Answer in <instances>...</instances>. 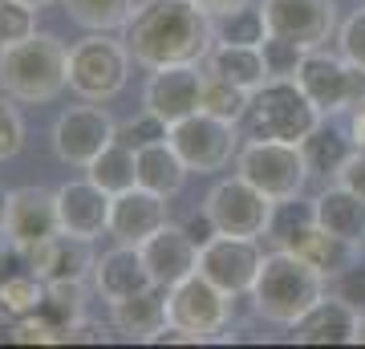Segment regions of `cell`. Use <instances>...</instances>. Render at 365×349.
<instances>
[{
	"label": "cell",
	"mask_w": 365,
	"mask_h": 349,
	"mask_svg": "<svg viewBox=\"0 0 365 349\" xmlns=\"http://www.w3.org/2000/svg\"><path fill=\"white\" fill-rule=\"evenodd\" d=\"M93 288H98V297H102L106 305H118V300L138 297V293L158 288V285H155V276H150V268H146L143 248L114 244L110 252L98 256V264H93Z\"/></svg>",
	"instance_id": "19"
},
{
	"label": "cell",
	"mask_w": 365,
	"mask_h": 349,
	"mask_svg": "<svg viewBox=\"0 0 365 349\" xmlns=\"http://www.w3.org/2000/svg\"><path fill=\"white\" fill-rule=\"evenodd\" d=\"M122 41L146 69L199 65L215 45V16L199 0H138Z\"/></svg>",
	"instance_id": "1"
},
{
	"label": "cell",
	"mask_w": 365,
	"mask_h": 349,
	"mask_svg": "<svg viewBox=\"0 0 365 349\" xmlns=\"http://www.w3.org/2000/svg\"><path fill=\"white\" fill-rule=\"evenodd\" d=\"M16 256H21V248L9 240V236H0V285L13 276V268H16Z\"/></svg>",
	"instance_id": "44"
},
{
	"label": "cell",
	"mask_w": 365,
	"mask_h": 349,
	"mask_svg": "<svg viewBox=\"0 0 365 349\" xmlns=\"http://www.w3.org/2000/svg\"><path fill=\"white\" fill-rule=\"evenodd\" d=\"M167 195H155L146 187H130L122 195H110V236L118 244L143 248L158 228H167Z\"/></svg>",
	"instance_id": "16"
},
{
	"label": "cell",
	"mask_w": 365,
	"mask_h": 349,
	"mask_svg": "<svg viewBox=\"0 0 365 349\" xmlns=\"http://www.w3.org/2000/svg\"><path fill=\"white\" fill-rule=\"evenodd\" d=\"M57 232H61V220H57L53 191H45V187H16L13 199H9V228H4V236L21 248V256L33 252L37 244H45Z\"/></svg>",
	"instance_id": "17"
},
{
	"label": "cell",
	"mask_w": 365,
	"mask_h": 349,
	"mask_svg": "<svg viewBox=\"0 0 365 349\" xmlns=\"http://www.w3.org/2000/svg\"><path fill=\"white\" fill-rule=\"evenodd\" d=\"M4 317H9V313H4V305H0V325H4Z\"/></svg>",
	"instance_id": "50"
},
{
	"label": "cell",
	"mask_w": 365,
	"mask_h": 349,
	"mask_svg": "<svg viewBox=\"0 0 365 349\" xmlns=\"http://www.w3.org/2000/svg\"><path fill=\"white\" fill-rule=\"evenodd\" d=\"M167 313H170V325H182L195 337L211 341L215 333H223V325L232 317V297L220 285H211L203 272H195L182 285L167 288Z\"/></svg>",
	"instance_id": "11"
},
{
	"label": "cell",
	"mask_w": 365,
	"mask_h": 349,
	"mask_svg": "<svg viewBox=\"0 0 365 349\" xmlns=\"http://www.w3.org/2000/svg\"><path fill=\"white\" fill-rule=\"evenodd\" d=\"M252 134L256 138H280V143H304L321 126V110L300 90L297 78H272L252 93Z\"/></svg>",
	"instance_id": "4"
},
{
	"label": "cell",
	"mask_w": 365,
	"mask_h": 349,
	"mask_svg": "<svg viewBox=\"0 0 365 349\" xmlns=\"http://www.w3.org/2000/svg\"><path fill=\"white\" fill-rule=\"evenodd\" d=\"M272 207H276V203L260 191V187H252L244 175H235V179H223V183H215V187H211L203 211L211 216L215 232L260 240V236H268Z\"/></svg>",
	"instance_id": "8"
},
{
	"label": "cell",
	"mask_w": 365,
	"mask_h": 349,
	"mask_svg": "<svg viewBox=\"0 0 365 349\" xmlns=\"http://www.w3.org/2000/svg\"><path fill=\"white\" fill-rule=\"evenodd\" d=\"M297 81L325 118L365 106V69L361 65H349L345 57H333L325 49H309Z\"/></svg>",
	"instance_id": "7"
},
{
	"label": "cell",
	"mask_w": 365,
	"mask_h": 349,
	"mask_svg": "<svg viewBox=\"0 0 365 349\" xmlns=\"http://www.w3.org/2000/svg\"><path fill=\"white\" fill-rule=\"evenodd\" d=\"M57 220H61V232L81 236V240H98V236H110V195L98 187V183L86 175V179L61 183L57 191Z\"/></svg>",
	"instance_id": "15"
},
{
	"label": "cell",
	"mask_w": 365,
	"mask_h": 349,
	"mask_svg": "<svg viewBox=\"0 0 365 349\" xmlns=\"http://www.w3.org/2000/svg\"><path fill=\"white\" fill-rule=\"evenodd\" d=\"M199 4H203L211 16H220V13H232V9H240V4H252V0H199Z\"/></svg>",
	"instance_id": "45"
},
{
	"label": "cell",
	"mask_w": 365,
	"mask_h": 349,
	"mask_svg": "<svg viewBox=\"0 0 365 349\" xmlns=\"http://www.w3.org/2000/svg\"><path fill=\"white\" fill-rule=\"evenodd\" d=\"M114 313V329L126 333L130 341H155V333L170 321L167 313V288H146L138 297H126L110 305Z\"/></svg>",
	"instance_id": "24"
},
{
	"label": "cell",
	"mask_w": 365,
	"mask_h": 349,
	"mask_svg": "<svg viewBox=\"0 0 365 349\" xmlns=\"http://www.w3.org/2000/svg\"><path fill=\"white\" fill-rule=\"evenodd\" d=\"M78 341H90V345H98V341H106V333H102V325H93V321H73L66 329V345H78Z\"/></svg>",
	"instance_id": "43"
},
{
	"label": "cell",
	"mask_w": 365,
	"mask_h": 349,
	"mask_svg": "<svg viewBox=\"0 0 365 349\" xmlns=\"http://www.w3.org/2000/svg\"><path fill=\"white\" fill-rule=\"evenodd\" d=\"M248 297L256 300V313H260L264 321L292 329L317 300L325 297V272L313 268L297 252L276 248L272 256H264L260 276H256V285H252Z\"/></svg>",
	"instance_id": "2"
},
{
	"label": "cell",
	"mask_w": 365,
	"mask_h": 349,
	"mask_svg": "<svg viewBox=\"0 0 365 349\" xmlns=\"http://www.w3.org/2000/svg\"><path fill=\"white\" fill-rule=\"evenodd\" d=\"M29 260V272H37L45 285L53 280H86L93 276V240H81V236H69V232H57L49 236L45 244H37L33 252H25Z\"/></svg>",
	"instance_id": "20"
},
{
	"label": "cell",
	"mask_w": 365,
	"mask_h": 349,
	"mask_svg": "<svg viewBox=\"0 0 365 349\" xmlns=\"http://www.w3.org/2000/svg\"><path fill=\"white\" fill-rule=\"evenodd\" d=\"M300 146H304V158H309V171H313V175H337V171L353 158V151H357L353 134L329 126V118H321V126H317Z\"/></svg>",
	"instance_id": "26"
},
{
	"label": "cell",
	"mask_w": 365,
	"mask_h": 349,
	"mask_svg": "<svg viewBox=\"0 0 365 349\" xmlns=\"http://www.w3.org/2000/svg\"><path fill=\"white\" fill-rule=\"evenodd\" d=\"M45 313L61 329L81 321L86 317V280H53L49 293H45Z\"/></svg>",
	"instance_id": "34"
},
{
	"label": "cell",
	"mask_w": 365,
	"mask_h": 349,
	"mask_svg": "<svg viewBox=\"0 0 365 349\" xmlns=\"http://www.w3.org/2000/svg\"><path fill=\"white\" fill-rule=\"evenodd\" d=\"M313 207H317V223L329 236H337V240H345L353 248L365 244V199L357 191L333 183L329 191H321L313 199Z\"/></svg>",
	"instance_id": "22"
},
{
	"label": "cell",
	"mask_w": 365,
	"mask_h": 349,
	"mask_svg": "<svg viewBox=\"0 0 365 349\" xmlns=\"http://www.w3.org/2000/svg\"><path fill=\"white\" fill-rule=\"evenodd\" d=\"M268 33L297 41L300 49H325V41L337 33V4L333 0H264Z\"/></svg>",
	"instance_id": "13"
},
{
	"label": "cell",
	"mask_w": 365,
	"mask_h": 349,
	"mask_svg": "<svg viewBox=\"0 0 365 349\" xmlns=\"http://www.w3.org/2000/svg\"><path fill=\"white\" fill-rule=\"evenodd\" d=\"M130 61L134 57L126 41H114L110 33H90L69 49V90L86 102H110L126 90Z\"/></svg>",
	"instance_id": "5"
},
{
	"label": "cell",
	"mask_w": 365,
	"mask_h": 349,
	"mask_svg": "<svg viewBox=\"0 0 365 349\" xmlns=\"http://www.w3.org/2000/svg\"><path fill=\"white\" fill-rule=\"evenodd\" d=\"M297 256H304L313 268H321L325 276H333L337 268H345V264H353V244H345V240H337V236H329L321 223H317L313 232L304 236L297 248H292Z\"/></svg>",
	"instance_id": "30"
},
{
	"label": "cell",
	"mask_w": 365,
	"mask_h": 349,
	"mask_svg": "<svg viewBox=\"0 0 365 349\" xmlns=\"http://www.w3.org/2000/svg\"><path fill=\"white\" fill-rule=\"evenodd\" d=\"M182 179H187V163H182V155L167 143H150L138 151V187H146V191L155 195H179Z\"/></svg>",
	"instance_id": "25"
},
{
	"label": "cell",
	"mask_w": 365,
	"mask_h": 349,
	"mask_svg": "<svg viewBox=\"0 0 365 349\" xmlns=\"http://www.w3.org/2000/svg\"><path fill=\"white\" fill-rule=\"evenodd\" d=\"M341 57L349 65H361L365 69V9H357V13L341 25Z\"/></svg>",
	"instance_id": "41"
},
{
	"label": "cell",
	"mask_w": 365,
	"mask_h": 349,
	"mask_svg": "<svg viewBox=\"0 0 365 349\" xmlns=\"http://www.w3.org/2000/svg\"><path fill=\"white\" fill-rule=\"evenodd\" d=\"M16 98H9V93H0V163L4 158H13L21 146H25V118H21V110H16Z\"/></svg>",
	"instance_id": "40"
},
{
	"label": "cell",
	"mask_w": 365,
	"mask_h": 349,
	"mask_svg": "<svg viewBox=\"0 0 365 349\" xmlns=\"http://www.w3.org/2000/svg\"><path fill=\"white\" fill-rule=\"evenodd\" d=\"M353 143H357V151H365V106L353 114Z\"/></svg>",
	"instance_id": "46"
},
{
	"label": "cell",
	"mask_w": 365,
	"mask_h": 349,
	"mask_svg": "<svg viewBox=\"0 0 365 349\" xmlns=\"http://www.w3.org/2000/svg\"><path fill=\"white\" fill-rule=\"evenodd\" d=\"M203 110L215 114V118H227V122H240V118L252 110V93L207 69V81H203Z\"/></svg>",
	"instance_id": "33"
},
{
	"label": "cell",
	"mask_w": 365,
	"mask_h": 349,
	"mask_svg": "<svg viewBox=\"0 0 365 349\" xmlns=\"http://www.w3.org/2000/svg\"><path fill=\"white\" fill-rule=\"evenodd\" d=\"M260 264H264V252L248 236H223L220 232L199 248V272L207 276L211 285H220L227 297L252 293L256 276H260Z\"/></svg>",
	"instance_id": "12"
},
{
	"label": "cell",
	"mask_w": 365,
	"mask_h": 349,
	"mask_svg": "<svg viewBox=\"0 0 365 349\" xmlns=\"http://www.w3.org/2000/svg\"><path fill=\"white\" fill-rule=\"evenodd\" d=\"M260 49H264V61H268V78H297L304 57H309V49H300L297 41L272 37V33H268Z\"/></svg>",
	"instance_id": "38"
},
{
	"label": "cell",
	"mask_w": 365,
	"mask_h": 349,
	"mask_svg": "<svg viewBox=\"0 0 365 349\" xmlns=\"http://www.w3.org/2000/svg\"><path fill=\"white\" fill-rule=\"evenodd\" d=\"M114 138H118V122L110 118V110L102 102L69 106L66 114H57V122H53V151L69 167H90Z\"/></svg>",
	"instance_id": "10"
},
{
	"label": "cell",
	"mask_w": 365,
	"mask_h": 349,
	"mask_svg": "<svg viewBox=\"0 0 365 349\" xmlns=\"http://www.w3.org/2000/svg\"><path fill=\"white\" fill-rule=\"evenodd\" d=\"M203 81H207V69H199V65L150 69V81H146V90H143V106L175 126V122L203 110Z\"/></svg>",
	"instance_id": "14"
},
{
	"label": "cell",
	"mask_w": 365,
	"mask_h": 349,
	"mask_svg": "<svg viewBox=\"0 0 365 349\" xmlns=\"http://www.w3.org/2000/svg\"><path fill=\"white\" fill-rule=\"evenodd\" d=\"M167 138H170V122H163V118L150 114V110H143L138 118H130V122L118 126V143L134 146V151H143V146H150V143H167Z\"/></svg>",
	"instance_id": "39"
},
{
	"label": "cell",
	"mask_w": 365,
	"mask_h": 349,
	"mask_svg": "<svg viewBox=\"0 0 365 349\" xmlns=\"http://www.w3.org/2000/svg\"><path fill=\"white\" fill-rule=\"evenodd\" d=\"M37 13L41 9H33L25 0H0V49L33 37L37 33Z\"/></svg>",
	"instance_id": "36"
},
{
	"label": "cell",
	"mask_w": 365,
	"mask_h": 349,
	"mask_svg": "<svg viewBox=\"0 0 365 349\" xmlns=\"http://www.w3.org/2000/svg\"><path fill=\"white\" fill-rule=\"evenodd\" d=\"M25 4H33V9H45V4H53V0H25Z\"/></svg>",
	"instance_id": "49"
},
{
	"label": "cell",
	"mask_w": 365,
	"mask_h": 349,
	"mask_svg": "<svg viewBox=\"0 0 365 349\" xmlns=\"http://www.w3.org/2000/svg\"><path fill=\"white\" fill-rule=\"evenodd\" d=\"M317 228V207L313 203H300L297 199H280V203L272 207V223H268V240H272L276 248H284V252H292V248L304 240V236Z\"/></svg>",
	"instance_id": "29"
},
{
	"label": "cell",
	"mask_w": 365,
	"mask_h": 349,
	"mask_svg": "<svg viewBox=\"0 0 365 349\" xmlns=\"http://www.w3.org/2000/svg\"><path fill=\"white\" fill-rule=\"evenodd\" d=\"M86 175H90V179L98 183L106 195L130 191V187H138V151L114 138V143L106 146L102 155L86 167Z\"/></svg>",
	"instance_id": "27"
},
{
	"label": "cell",
	"mask_w": 365,
	"mask_h": 349,
	"mask_svg": "<svg viewBox=\"0 0 365 349\" xmlns=\"http://www.w3.org/2000/svg\"><path fill=\"white\" fill-rule=\"evenodd\" d=\"M66 4L69 21H78L81 29L90 33H114V29H126V21L134 16L138 0H61Z\"/></svg>",
	"instance_id": "28"
},
{
	"label": "cell",
	"mask_w": 365,
	"mask_h": 349,
	"mask_svg": "<svg viewBox=\"0 0 365 349\" xmlns=\"http://www.w3.org/2000/svg\"><path fill=\"white\" fill-rule=\"evenodd\" d=\"M207 69L220 74V78L235 81L240 90L256 93L268 78V61H264V49L260 45H232V41H215L207 53Z\"/></svg>",
	"instance_id": "23"
},
{
	"label": "cell",
	"mask_w": 365,
	"mask_h": 349,
	"mask_svg": "<svg viewBox=\"0 0 365 349\" xmlns=\"http://www.w3.org/2000/svg\"><path fill=\"white\" fill-rule=\"evenodd\" d=\"M9 341H16V345H66V329L41 309V313H29V317H13Z\"/></svg>",
	"instance_id": "35"
},
{
	"label": "cell",
	"mask_w": 365,
	"mask_h": 349,
	"mask_svg": "<svg viewBox=\"0 0 365 349\" xmlns=\"http://www.w3.org/2000/svg\"><path fill=\"white\" fill-rule=\"evenodd\" d=\"M325 293L329 297L345 300L353 313H365V264H345V268H337L333 276H325Z\"/></svg>",
	"instance_id": "37"
},
{
	"label": "cell",
	"mask_w": 365,
	"mask_h": 349,
	"mask_svg": "<svg viewBox=\"0 0 365 349\" xmlns=\"http://www.w3.org/2000/svg\"><path fill=\"white\" fill-rule=\"evenodd\" d=\"M9 199H13V191L0 187V236H4V228H9Z\"/></svg>",
	"instance_id": "47"
},
{
	"label": "cell",
	"mask_w": 365,
	"mask_h": 349,
	"mask_svg": "<svg viewBox=\"0 0 365 349\" xmlns=\"http://www.w3.org/2000/svg\"><path fill=\"white\" fill-rule=\"evenodd\" d=\"M235 171L260 187L272 203L280 199H297L309 183V158H304V146L300 143H280V138H252L248 146H240L235 155Z\"/></svg>",
	"instance_id": "6"
},
{
	"label": "cell",
	"mask_w": 365,
	"mask_h": 349,
	"mask_svg": "<svg viewBox=\"0 0 365 349\" xmlns=\"http://www.w3.org/2000/svg\"><path fill=\"white\" fill-rule=\"evenodd\" d=\"M357 345H365V313L357 317Z\"/></svg>",
	"instance_id": "48"
},
{
	"label": "cell",
	"mask_w": 365,
	"mask_h": 349,
	"mask_svg": "<svg viewBox=\"0 0 365 349\" xmlns=\"http://www.w3.org/2000/svg\"><path fill=\"white\" fill-rule=\"evenodd\" d=\"M69 86V49L49 33L0 49V90L25 106H45Z\"/></svg>",
	"instance_id": "3"
},
{
	"label": "cell",
	"mask_w": 365,
	"mask_h": 349,
	"mask_svg": "<svg viewBox=\"0 0 365 349\" xmlns=\"http://www.w3.org/2000/svg\"><path fill=\"white\" fill-rule=\"evenodd\" d=\"M143 260H146V268H150L158 288H175V285H182L187 276L199 272V244L187 228L167 223V228H158V232L143 244Z\"/></svg>",
	"instance_id": "18"
},
{
	"label": "cell",
	"mask_w": 365,
	"mask_h": 349,
	"mask_svg": "<svg viewBox=\"0 0 365 349\" xmlns=\"http://www.w3.org/2000/svg\"><path fill=\"white\" fill-rule=\"evenodd\" d=\"M45 293H49V285L41 280L37 272H13L0 285V305H4L9 317H29V313L45 309Z\"/></svg>",
	"instance_id": "32"
},
{
	"label": "cell",
	"mask_w": 365,
	"mask_h": 349,
	"mask_svg": "<svg viewBox=\"0 0 365 349\" xmlns=\"http://www.w3.org/2000/svg\"><path fill=\"white\" fill-rule=\"evenodd\" d=\"M357 317L361 313H353L345 300L325 293L313 309L292 325V337L300 345H357Z\"/></svg>",
	"instance_id": "21"
},
{
	"label": "cell",
	"mask_w": 365,
	"mask_h": 349,
	"mask_svg": "<svg viewBox=\"0 0 365 349\" xmlns=\"http://www.w3.org/2000/svg\"><path fill=\"white\" fill-rule=\"evenodd\" d=\"M337 183L341 187H349V191H357L365 199V151H353V158L337 171Z\"/></svg>",
	"instance_id": "42"
},
{
	"label": "cell",
	"mask_w": 365,
	"mask_h": 349,
	"mask_svg": "<svg viewBox=\"0 0 365 349\" xmlns=\"http://www.w3.org/2000/svg\"><path fill=\"white\" fill-rule=\"evenodd\" d=\"M170 146L182 155L187 171H199V175H211V171H223L232 163V155H240L235 146V122L227 118H215L207 110H199V114L182 118L170 126Z\"/></svg>",
	"instance_id": "9"
},
{
	"label": "cell",
	"mask_w": 365,
	"mask_h": 349,
	"mask_svg": "<svg viewBox=\"0 0 365 349\" xmlns=\"http://www.w3.org/2000/svg\"><path fill=\"white\" fill-rule=\"evenodd\" d=\"M215 41H232V45H264V41H268L264 9L240 4V9H232V13H220L215 16Z\"/></svg>",
	"instance_id": "31"
}]
</instances>
